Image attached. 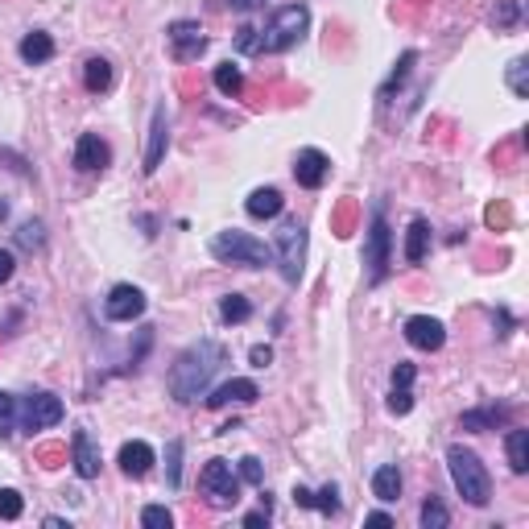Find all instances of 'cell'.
Returning a JSON list of instances; mask_svg holds the SVG:
<instances>
[{"instance_id":"f546056e","label":"cell","mask_w":529,"mask_h":529,"mask_svg":"<svg viewBox=\"0 0 529 529\" xmlns=\"http://www.w3.org/2000/svg\"><path fill=\"white\" fill-rule=\"evenodd\" d=\"M166 484L178 493L182 484V439H170V447H166Z\"/></svg>"},{"instance_id":"5bb4252c","label":"cell","mask_w":529,"mask_h":529,"mask_svg":"<svg viewBox=\"0 0 529 529\" xmlns=\"http://www.w3.org/2000/svg\"><path fill=\"white\" fill-rule=\"evenodd\" d=\"M327 174H331V158H327L323 149H302L294 158V178H298V187L319 190L327 182Z\"/></svg>"},{"instance_id":"8d00e7d4","label":"cell","mask_w":529,"mask_h":529,"mask_svg":"<svg viewBox=\"0 0 529 529\" xmlns=\"http://www.w3.org/2000/svg\"><path fill=\"white\" fill-rule=\"evenodd\" d=\"M240 480H244V484H265V467H260V459L257 455H244L240 459Z\"/></svg>"},{"instance_id":"cb8c5ba5","label":"cell","mask_w":529,"mask_h":529,"mask_svg":"<svg viewBox=\"0 0 529 529\" xmlns=\"http://www.w3.org/2000/svg\"><path fill=\"white\" fill-rule=\"evenodd\" d=\"M83 87H87L91 96H99V91L112 87V63L108 58H87V63H83Z\"/></svg>"},{"instance_id":"603a6c76","label":"cell","mask_w":529,"mask_h":529,"mask_svg":"<svg viewBox=\"0 0 529 529\" xmlns=\"http://www.w3.org/2000/svg\"><path fill=\"white\" fill-rule=\"evenodd\" d=\"M504 451H509V467L517 475L529 472V431H521V426H513L509 434H504Z\"/></svg>"},{"instance_id":"b9f144b4","label":"cell","mask_w":529,"mask_h":529,"mask_svg":"<svg viewBox=\"0 0 529 529\" xmlns=\"http://www.w3.org/2000/svg\"><path fill=\"white\" fill-rule=\"evenodd\" d=\"M249 360H252V368H270L273 364V348H270V343H257V348L249 351Z\"/></svg>"},{"instance_id":"2e32d148","label":"cell","mask_w":529,"mask_h":529,"mask_svg":"<svg viewBox=\"0 0 529 529\" xmlns=\"http://www.w3.org/2000/svg\"><path fill=\"white\" fill-rule=\"evenodd\" d=\"M257 397H260L257 381H249V377H236V381H228V385H219L216 393L207 397V405H211V410H224V405H232V402L249 405V402H257Z\"/></svg>"},{"instance_id":"d590c367","label":"cell","mask_w":529,"mask_h":529,"mask_svg":"<svg viewBox=\"0 0 529 529\" xmlns=\"http://www.w3.org/2000/svg\"><path fill=\"white\" fill-rule=\"evenodd\" d=\"M25 513V501H21L17 488H0V517L5 521H17Z\"/></svg>"},{"instance_id":"74e56055","label":"cell","mask_w":529,"mask_h":529,"mask_svg":"<svg viewBox=\"0 0 529 529\" xmlns=\"http://www.w3.org/2000/svg\"><path fill=\"white\" fill-rule=\"evenodd\" d=\"M410 410H413V393H410V389H393V393H389V413L405 418Z\"/></svg>"},{"instance_id":"ee69618b","label":"cell","mask_w":529,"mask_h":529,"mask_svg":"<svg viewBox=\"0 0 529 529\" xmlns=\"http://www.w3.org/2000/svg\"><path fill=\"white\" fill-rule=\"evenodd\" d=\"M364 525H372V529H389V525H393V517H389V513H368Z\"/></svg>"},{"instance_id":"3957f363","label":"cell","mask_w":529,"mask_h":529,"mask_svg":"<svg viewBox=\"0 0 529 529\" xmlns=\"http://www.w3.org/2000/svg\"><path fill=\"white\" fill-rule=\"evenodd\" d=\"M310 29V9L306 5H286L270 17V25L257 29V55H286Z\"/></svg>"},{"instance_id":"484cf974","label":"cell","mask_w":529,"mask_h":529,"mask_svg":"<svg viewBox=\"0 0 529 529\" xmlns=\"http://www.w3.org/2000/svg\"><path fill=\"white\" fill-rule=\"evenodd\" d=\"M13 240H17L21 252H42L46 249V224L42 219H25V224L13 232Z\"/></svg>"},{"instance_id":"277c9868","label":"cell","mask_w":529,"mask_h":529,"mask_svg":"<svg viewBox=\"0 0 529 529\" xmlns=\"http://www.w3.org/2000/svg\"><path fill=\"white\" fill-rule=\"evenodd\" d=\"M211 257L224 260V265H244V270H265L273 260V249H265V240H257V236L249 232H219L216 240H211Z\"/></svg>"},{"instance_id":"7bdbcfd3","label":"cell","mask_w":529,"mask_h":529,"mask_svg":"<svg viewBox=\"0 0 529 529\" xmlns=\"http://www.w3.org/2000/svg\"><path fill=\"white\" fill-rule=\"evenodd\" d=\"M270 504H260V509L257 513H249V517H244V525H249V529H260V525H270Z\"/></svg>"},{"instance_id":"83f0119b","label":"cell","mask_w":529,"mask_h":529,"mask_svg":"<svg viewBox=\"0 0 529 529\" xmlns=\"http://www.w3.org/2000/svg\"><path fill=\"white\" fill-rule=\"evenodd\" d=\"M418 521H422V529H447L451 525V513H447V504H443L439 496H426Z\"/></svg>"},{"instance_id":"9a60e30c","label":"cell","mask_w":529,"mask_h":529,"mask_svg":"<svg viewBox=\"0 0 529 529\" xmlns=\"http://www.w3.org/2000/svg\"><path fill=\"white\" fill-rule=\"evenodd\" d=\"M71 463H75V472H79V480H96L99 475V447H96L87 426H79V431L71 434Z\"/></svg>"},{"instance_id":"8992f818","label":"cell","mask_w":529,"mask_h":529,"mask_svg":"<svg viewBox=\"0 0 529 529\" xmlns=\"http://www.w3.org/2000/svg\"><path fill=\"white\" fill-rule=\"evenodd\" d=\"M273 260H278L281 278H286L290 286L302 281V273H306V228H302V219H286V224L278 228Z\"/></svg>"},{"instance_id":"d6a6232c","label":"cell","mask_w":529,"mask_h":529,"mask_svg":"<svg viewBox=\"0 0 529 529\" xmlns=\"http://www.w3.org/2000/svg\"><path fill=\"white\" fill-rule=\"evenodd\" d=\"M13 431H17V397L0 393V443L9 439Z\"/></svg>"},{"instance_id":"ba28073f","label":"cell","mask_w":529,"mask_h":529,"mask_svg":"<svg viewBox=\"0 0 529 529\" xmlns=\"http://www.w3.org/2000/svg\"><path fill=\"white\" fill-rule=\"evenodd\" d=\"M63 402L55 393H25L17 397V431L37 434V431H50L63 422Z\"/></svg>"},{"instance_id":"ffe728a7","label":"cell","mask_w":529,"mask_h":529,"mask_svg":"<svg viewBox=\"0 0 529 529\" xmlns=\"http://www.w3.org/2000/svg\"><path fill=\"white\" fill-rule=\"evenodd\" d=\"M281 207H286V198H281L278 187H257L249 195V203H244V211L252 219H273V216H281Z\"/></svg>"},{"instance_id":"7c38bea8","label":"cell","mask_w":529,"mask_h":529,"mask_svg":"<svg viewBox=\"0 0 529 529\" xmlns=\"http://www.w3.org/2000/svg\"><path fill=\"white\" fill-rule=\"evenodd\" d=\"M166 149H170V117H166V104H158V108H153V120H149V145H145L141 174H158Z\"/></svg>"},{"instance_id":"f35d334b","label":"cell","mask_w":529,"mask_h":529,"mask_svg":"<svg viewBox=\"0 0 529 529\" xmlns=\"http://www.w3.org/2000/svg\"><path fill=\"white\" fill-rule=\"evenodd\" d=\"M413 377H418V368L405 364V360H402V364L393 368V389H410V385H413Z\"/></svg>"},{"instance_id":"e575fe53","label":"cell","mask_w":529,"mask_h":529,"mask_svg":"<svg viewBox=\"0 0 529 529\" xmlns=\"http://www.w3.org/2000/svg\"><path fill=\"white\" fill-rule=\"evenodd\" d=\"M141 525L145 529H170L174 525V513L166 504H145L141 509Z\"/></svg>"},{"instance_id":"ab89813d","label":"cell","mask_w":529,"mask_h":529,"mask_svg":"<svg viewBox=\"0 0 529 529\" xmlns=\"http://www.w3.org/2000/svg\"><path fill=\"white\" fill-rule=\"evenodd\" d=\"M236 46H240L244 55H257V29H252V25H240V29H236Z\"/></svg>"},{"instance_id":"52a82bcc","label":"cell","mask_w":529,"mask_h":529,"mask_svg":"<svg viewBox=\"0 0 529 529\" xmlns=\"http://www.w3.org/2000/svg\"><path fill=\"white\" fill-rule=\"evenodd\" d=\"M198 488H203L211 509H232V504L240 501V475L232 472L228 459H211V463L198 472Z\"/></svg>"},{"instance_id":"d4e9b609","label":"cell","mask_w":529,"mask_h":529,"mask_svg":"<svg viewBox=\"0 0 529 529\" xmlns=\"http://www.w3.org/2000/svg\"><path fill=\"white\" fill-rule=\"evenodd\" d=\"M211 83H216L219 96L236 99V96L244 91V71H240L236 63H219V66H216V75H211Z\"/></svg>"},{"instance_id":"4fadbf2b","label":"cell","mask_w":529,"mask_h":529,"mask_svg":"<svg viewBox=\"0 0 529 529\" xmlns=\"http://www.w3.org/2000/svg\"><path fill=\"white\" fill-rule=\"evenodd\" d=\"M405 340L418 351H439L447 343V327L439 319H431V314H413V319H405Z\"/></svg>"},{"instance_id":"60d3db41","label":"cell","mask_w":529,"mask_h":529,"mask_svg":"<svg viewBox=\"0 0 529 529\" xmlns=\"http://www.w3.org/2000/svg\"><path fill=\"white\" fill-rule=\"evenodd\" d=\"M13 273H17V257H13L9 249H0V286L13 281Z\"/></svg>"},{"instance_id":"4dcf8cb0","label":"cell","mask_w":529,"mask_h":529,"mask_svg":"<svg viewBox=\"0 0 529 529\" xmlns=\"http://www.w3.org/2000/svg\"><path fill=\"white\" fill-rule=\"evenodd\" d=\"M413 63H418V55H413V50H405V55H402V63H397V71L389 75V83H385V87H381V99H393V91L402 87L405 79H410V66H413Z\"/></svg>"},{"instance_id":"836d02e7","label":"cell","mask_w":529,"mask_h":529,"mask_svg":"<svg viewBox=\"0 0 529 529\" xmlns=\"http://www.w3.org/2000/svg\"><path fill=\"white\" fill-rule=\"evenodd\" d=\"M517 21H521V0H496L493 25H496V29H513Z\"/></svg>"},{"instance_id":"8fae6325","label":"cell","mask_w":529,"mask_h":529,"mask_svg":"<svg viewBox=\"0 0 529 529\" xmlns=\"http://www.w3.org/2000/svg\"><path fill=\"white\" fill-rule=\"evenodd\" d=\"M108 162H112V149H108V141L99 133H83L79 141H75V158H71V166L79 174H99V170H108Z\"/></svg>"},{"instance_id":"4316f807","label":"cell","mask_w":529,"mask_h":529,"mask_svg":"<svg viewBox=\"0 0 529 529\" xmlns=\"http://www.w3.org/2000/svg\"><path fill=\"white\" fill-rule=\"evenodd\" d=\"M219 319H224V323H249V319H252V302L244 294H228L224 302H219Z\"/></svg>"},{"instance_id":"bcb514c9","label":"cell","mask_w":529,"mask_h":529,"mask_svg":"<svg viewBox=\"0 0 529 529\" xmlns=\"http://www.w3.org/2000/svg\"><path fill=\"white\" fill-rule=\"evenodd\" d=\"M42 525H46V529H71V521H63V517H46Z\"/></svg>"},{"instance_id":"7402d4cb","label":"cell","mask_w":529,"mask_h":529,"mask_svg":"<svg viewBox=\"0 0 529 529\" xmlns=\"http://www.w3.org/2000/svg\"><path fill=\"white\" fill-rule=\"evenodd\" d=\"M426 252H431V224H426V219H413L410 232H405V260H410V265H422Z\"/></svg>"},{"instance_id":"7dc6e473","label":"cell","mask_w":529,"mask_h":529,"mask_svg":"<svg viewBox=\"0 0 529 529\" xmlns=\"http://www.w3.org/2000/svg\"><path fill=\"white\" fill-rule=\"evenodd\" d=\"M5 216H9V203H5V198H0V219H5Z\"/></svg>"},{"instance_id":"ac0fdd59","label":"cell","mask_w":529,"mask_h":529,"mask_svg":"<svg viewBox=\"0 0 529 529\" xmlns=\"http://www.w3.org/2000/svg\"><path fill=\"white\" fill-rule=\"evenodd\" d=\"M153 447L149 443H125V447H120V472L125 475H133V480H141V475H149V467H153Z\"/></svg>"},{"instance_id":"1f68e13d","label":"cell","mask_w":529,"mask_h":529,"mask_svg":"<svg viewBox=\"0 0 529 529\" xmlns=\"http://www.w3.org/2000/svg\"><path fill=\"white\" fill-rule=\"evenodd\" d=\"M509 91L517 99H529V63L525 58H513L509 63Z\"/></svg>"},{"instance_id":"d6986e66","label":"cell","mask_w":529,"mask_h":529,"mask_svg":"<svg viewBox=\"0 0 529 529\" xmlns=\"http://www.w3.org/2000/svg\"><path fill=\"white\" fill-rule=\"evenodd\" d=\"M17 55H21V63H25V66H42V63H50V58H55V37L42 34V29H34V34L21 37Z\"/></svg>"},{"instance_id":"30bf717a","label":"cell","mask_w":529,"mask_h":529,"mask_svg":"<svg viewBox=\"0 0 529 529\" xmlns=\"http://www.w3.org/2000/svg\"><path fill=\"white\" fill-rule=\"evenodd\" d=\"M104 314H108L112 323H133V319L145 314V294L137 286H128V281H120V286H112L108 298H104Z\"/></svg>"},{"instance_id":"9c48e42d","label":"cell","mask_w":529,"mask_h":529,"mask_svg":"<svg viewBox=\"0 0 529 529\" xmlns=\"http://www.w3.org/2000/svg\"><path fill=\"white\" fill-rule=\"evenodd\" d=\"M166 42H170L174 63H195L207 46H211L198 21H170V25H166Z\"/></svg>"},{"instance_id":"f1b7e54d","label":"cell","mask_w":529,"mask_h":529,"mask_svg":"<svg viewBox=\"0 0 529 529\" xmlns=\"http://www.w3.org/2000/svg\"><path fill=\"white\" fill-rule=\"evenodd\" d=\"M306 509H319V513H327V517H335V513H340V488L323 484L319 493L306 496Z\"/></svg>"},{"instance_id":"5b68a950","label":"cell","mask_w":529,"mask_h":529,"mask_svg":"<svg viewBox=\"0 0 529 529\" xmlns=\"http://www.w3.org/2000/svg\"><path fill=\"white\" fill-rule=\"evenodd\" d=\"M364 265H368V281L372 286H381L389 278V265H393V232L385 224V207H372L368 240H364Z\"/></svg>"},{"instance_id":"f6af8a7d","label":"cell","mask_w":529,"mask_h":529,"mask_svg":"<svg viewBox=\"0 0 529 529\" xmlns=\"http://www.w3.org/2000/svg\"><path fill=\"white\" fill-rule=\"evenodd\" d=\"M228 5H232V9H240V13H249V9H260L265 0H228Z\"/></svg>"},{"instance_id":"7a4b0ae2","label":"cell","mask_w":529,"mask_h":529,"mask_svg":"<svg viewBox=\"0 0 529 529\" xmlns=\"http://www.w3.org/2000/svg\"><path fill=\"white\" fill-rule=\"evenodd\" d=\"M447 472H451V480H455V493L463 496L467 504L484 509V504L493 501V475H488V467L480 463V455H475L472 447L451 443L447 447Z\"/></svg>"},{"instance_id":"e0dca14e","label":"cell","mask_w":529,"mask_h":529,"mask_svg":"<svg viewBox=\"0 0 529 529\" xmlns=\"http://www.w3.org/2000/svg\"><path fill=\"white\" fill-rule=\"evenodd\" d=\"M509 422V405H480V410H463V418H459V426L463 431H496V426H504Z\"/></svg>"},{"instance_id":"6da1fadb","label":"cell","mask_w":529,"mask_h":529,"mask_svg":"<svg viewBox=\"0 0 529 529\" xmlns=\"http://www.w3.org/2000/svg\"><path fill=\"white\" fill-rule=\"evenodd\" d=\"M224 356H228L224 343H216V340L190 343V348L170 364V377H166V389H170L174 402H178V405L198 402V397L207 393V385H211V377L219 372Z\"/></svg>"},{"instance_id":"44dd1931","label":"cell","mask_w":529,"mask_h":529,"mask_svg":"<svg viewBox=\"0 0 529 529\" xmlns=\"http://www.w3.org/2000/svg\"><path fill=\"white\" fill-rule=\"evenodd\" d=\"M372 496H377L381 504H393L397 496H402V472H397V463H385L372 472Z\"/></svg>"}]
</instances>
